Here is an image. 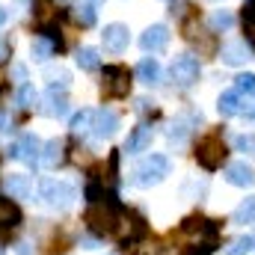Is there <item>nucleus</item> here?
<instances>
[{"label": "nucleus", "mask_w": 255, "mask_h": 255, "mask_svg": "<svg viewBox=\"0 0 255 255\" xmlns=\"http://www.w3.org/2000/svg\"><path fill=\"white\" fill-rule=\"evenodd\" d=\"M181 238L190 244L193 255H211L220 247V232H217V226H214L211 220H205V217H190V220H184Z\"/></svg>", "instance_id": "1"}, {"label": "nucleus", "mask_w": 255, "mask_h": 255, "mask_svg": "<svg viewBox=\"0 0 255 255\" xmlns=\"http://www.w3.org/2000/svg\"><path fill=\"white\" fill-rule=\"evenodd\" d=\"M169 175V160L163 154H148L133 166V184L136 187H154Z\"/></svg>", "instance_id": "2"}, {"label": "nucleus", "mask_w": 255, "mask_h": 255, "mask_svg": "<svg viewBox=\"0 0 255 255\" xmlns=\"http://www.w3.org/2000/svg\"><path fill=\"white\" fill-rule=\"evenodd\" d=\"M116 220H119V211L110 199H95L86 211V226L92 235H110L116 229Z\"/></svg>", "instance_id": "3"}, {"label": "nucleus", "mask_w": 255, "mask_h": 255, "mask_svg": "<svg viewBox=\"0 0 255 255\" xmlns=\"http://www.w3.org/2000/svg\"><path fill=\"white\" fill-rule=\"evenodd\" d=\"M196 160H199V166H205V169H220V166L226 163V142H223V136H220V133L202 136L199 145H196Z\"/></svg>", "instance_id": "4"}, {"label": "nucleus", "mask_w": 255, "mask_h": 255, "mask_svg": "<svg viewBox=\"0 0 255 255\" xmlns=\"http://www.w3.org/2000/svg\"><path fill=\"white\" fill-rule=\"evenodd\" d=\"M39 196H42V202H45L48 208L63 211V208L71 205V199H74V187L65 184V181H57V178H45V181L39 184Z\"/></svg>", "instance_id": "5"}, {"label": "nucleus", "mask_w": 255, "mask_h": 255, "mask_svg": "<svg viewBox=\"0 0 255 255\" xmlns=\"http://www.w3.org/2000/svg\"><path fill=\"white\" fill-rule=\"evenodd\" d=\"M169 74H172L175 86L190 89L193 83L199 80V74H202L199 57H193V54H181V57H175V60H172V68H169Z\"/></svg>", "instance_id": "6"}, {"label": "nucleus", "mask_w": 255, "mask_h": 255, "mask_svg": "<svg viewBox=\"0 0 255 255\" xmlns=\"http://www.w3.org/2000/svg\"><path fill=\"white\" fill-rule=\"evenodd\" d=\"M101 89H104L107 98H122V95H128V89H130V74H128V68H122V65H107V68H104V83H101Z\"/></svg>", "instance_id": "7"}, {"label": "nucleus", "mask_w": 255, "mask_h": 255, "mask_svg": "<svg viewBox=\"0 0 255 255\" xmlns=\"http://www.w3.org/2000/svg\"><path fill=\"white\" fill-rule=\"evenodd\" d=\"M116 235H119L122 241H139V238L145 235V223H142V217L133 214V211H122L119 220H116Z\"/></svg>", "instance_id": "8"}, {"label": "nucleus", "mask_w": 255, "mask_h": 255, "mask_svg": "<svg viewBox=\"0 0 255 255\" xmlns=\"http://www.w3.org/2000/svg\"><path fill=\"white\" fill-rule=\"evenodd\" d=\"M12 157H18V160H24V163H36V160L42 157V142H39V136H36V133H21L18 142H15V148H12Z\"/></svg>", "instance_id": "9"}, {"label": "nucleus", "mask_w": 255, "mask_h": 255, "mask_svg": "<svg viewBox=\"0 0 255 255\" xmlns=\"http://www.w3.org/2000/svg\"><path fill=\"white\" fill-rule=\"evenodd\" d=\"M101 39H104V48H107V51L122 54L128 48V42H130V33H128L125 24H107L104 33H101Z\"/></svg>", "instance_id": "10"}, {"label": "nucleus", "mask_w": 255, "mask_h": 255, "mask_svg": "<svg viewBox=\"0 0 255 255\" xmlns=\"http://www.w3.org/2000/svg\"><path fill=\"white\" fill-rule=\"evenodd\" d=\"M139 45H142V51L157 54V51H163V48L169 45V30H166L163 24H151V27L139 36Z\"/></svg>", "instance_id": "11"}, {"label": "nucleus", "mask_w": 255, "mask_h": 255, "mask_svg": "<svg viewBox=\"0 0 255 255\" xmlns=\"http://www.w3.org/2000/svg\"><path fill=\"white\" fill-rule=\"evenodd\" d=\"M151 136H154L151 125H148V122H139V125L128 133L125 151H128V154H139V151H145V148L151 145Z\"/></svg>", "instance_id": "12"}, {"label": "nucleus", "mask_w": 255, "mask_h": 255, "mask_svg": "<svg viewBox=\"0 0 255 255\" xmlns=\"http://www.w3.org/2000/svg\"><path fill=\"white\" fill-rule=\"evenodd\" d=\"M116 128H119V116L113 110H98L92 116V136H98V139H110L116 133Z\"/></svg>", "instance_id": "13"}, {"label": "nucleus", "mask_w": 255, "mask_h": 255, "mask_svg": "<svg viewBox=\"0 0 255 255\" xmlns=\"http://www.w3.org/2000/svg\"><path fill=\"white\" fill-rule=\"evenodd\" d=\"M250 54H253V48L247 45V39L226 42V45H223V51H220L223 63H229V65H244L247 60H250Z\"/></svg>", "instance_id": "14"}, {"label": "nucleus", "mask_w": 255, "mask_h": 255, "mask_svg": "<svg viewBox=\"0 0 255 255\" xmlns=\"http://www.w3.org/2000/svg\"><path fill=\"white\" fill-rule=\"evenodd\" d=\"M226 181L235 184V187H253V181H255L253 166H247V163H229L226 166Z\"/></svg>", "instance_id": "15"}, {"label": "nucleus", "mask_w": 255, "mask_h": 255, "mask_svg": "<svg viewBox=\"0 0 255 255\" xmlns=\"http://www.w3.org/2000/svg\"><path fill=\"white\" fill-rule=\"evenodd\" d=\"M42 113L51 116V119L65 116V113H68V101H65L63 92H57L54 86H48V95H45V107H42Z\"/></svg>", "instance_id": "16"}, {"label": "nucleus", "mask_w": 255, "mask_h": 255, "mask_svg": "<svg viewBox=\"0 0 255 255\" xmlns=\"http://www.w3.org/2000/svg\"><path fill=\"white\" fill-rule=\"evenodd\" d=\"M3 187L9 193V199H27L30 196V178L27 175H18V172H9L3 178Z\"/></svg>", "instance_id": "17"}, {"label": "nucleus", "mask_w": 255, "mask_h": 255, "mask_svg": "<svg viewBox=\"0 0 255 255\" xmlns=\"http://www.w3.org/2000/svg\"><path fill=\"white\" fill-rule=\"evenodd\" d=\"M104 0H80L77 6H74V21L80 24V27H92L95 24V18H98V6H101Z\"/></svg>", "instance_id": "18"}, {"label": "nucleus", "mask_w": 255, "mask_h": 255, "mask_svg": "<svg viewBox=\"0 0 255 255\" xmlns=\"http://www.w3.org/2000/svg\"><path fill=\"white\" fill-rule=\"evenodd\" d=\"M136 77L145 83V86H157L160 83V65L154 57H145V60H139L136 65Z\"/></svg>", "instance_id": "19"}, {"label": "nucleus", "mask_w": 255, "mask_h": 255, "mask_svg": "<svg viewBox=\"0 0 255 255\" xmlns=\"http://www.w3.org/2000/svg\"><path fill=\"white\" fill-rule=\"evenodd\" d=\"M232 223H238V226H250V223H255V196H247V199L235 208Z\"/></svg>", "instance_id": "20"}, {"label": "nucleus", "mask_w": 255, "mask_h": 255, "mask_svg": "<svg viewBox=\"0 0 255 255\" xmlns=\"http://www.w3.org/2000/svg\"><path fill=\"white\" fill-rule=\"evenodd\" d=\"M217 110H220L223 116H238V110H241V92H238V89L223 92L220 101H217Z\"/></svg>", "instance_id": "21"}, {"label": "nucleus", "mask_w": 255, "mask_h": 255, "mask_svg": "<svg viewBox=\"0 0 255 255\" xmlns=\"http://www.w3.org/2000/svg\"><path fill=\"white\" fill-rule=\"evenodd\" d=\"M54 48H57V42H54V39H45V36H39V39H33V45H30V54H33V60H36V63H45V60L54 54Z\"/></svg>", "instance_id": "22"}, {"label": "nucleus", "mask_w": 255, "mask_h": 255, "mask_svg": "<svg viewBox=\"0 0 255 255\" xmlns=\"http://www.w3.org/2000/svg\"><path fill=\"white\" fill-rule=\"evenodd\" d=\"M18 220H21V211L9 199H0V229H12L18 226Z\"/></svg>", "instance_id": "23"}, {"label": "nucleus", "mask_w": 255, "mask_h": 255, "mask_svg": "<svg viewBox=\"0 0 255 255\" xmlns=\"http://www.w3.org/2000/svg\"><path fill=\"white\" fill-rule=\"evenodd\" d=\"M63 148H65L63 139H51V142L42 148V163H45V166H57V163L63 160Z\"/></svg>", "instance_id": "24"}, {"label": "nucleus", "mask_w": 255, "mask_h": 255, "mask_svg": "<svg viewBox=\"0 0 255 255\" xmlns=\"http://www.w3.org/2000/svg\"><path fill=\"white\" fill-rule=\"evenodd\" d=\"M74 60H77V65H80L83 71H98V65H101V60H98V51H95V48H80Z\"/></svg>", "instance_id": "25"}, {"label": "nucleus", "mask_w": 255, "mask_h": 255, "mask_svg": "<svg viewBox=\"0 0 255 255\" xmlns=\"http://www.w3.org/2000/svg\"><path fill=\"white\" fill-rule=\"evenodd\" d=\"M92 116H95L92 110H80V113L71 119V130H74V133H86V130H92Z\"/></svg>", "instance_id": "26"}, {"label": "nucleus", "mask_w": 255, "mask_h": 255, "mask_svg": "<svg viewBox=\"0 0 255 255\" xmlns=\"http://www.w3.org/2000/svg\"><path fill=\"white\" fill-rule=\"evenodd\" d=\"M253 247H255V238H253V235H244V238L232 241V247L226 250V255H247Z\"/></svg>", "instance_id": "27"}, {"label": "nucleus", "mask_w": 255, "mask_h": 255, "mask_svg": "<svg viewBox=\"0 0 255 255\" xmlns=\"http://www.w3.org/2000/svg\"><path fill=\"white\" fill-rule=\"evenodd\" d=\"M232 24H235V15H232L229 9H217V12L211 15V27H214V30H229Z\"/></svg>", "instance_id": "28"}, {"label": "nucleus", "mask_w": 255, "mask_h": 255, "mask_svg": "<svg viewBox=\"0 0 255 255\" xmlns=\"http://www.w3.org/2000/svg\"><path fill=\"white\" fill-rule=\"evenodd\" d=\"M33 104H36V89H33L30 83H24V86L18 89V107H21V110H30Z\"/></svg>", "instance_id": "29"}, {"label": "nucleus", "mask_w": 255, "mask_h": 255, "mask_svg": "<svg viewBox=\"0 0 255 255\" xmlns=\"http://www.w3.org/2000/svg\"><path fill=\"white\" fill-rule=\"evenodd\" d=\"M45 74H48V80H51V86H57V83H60V89H65V86L71 83V74H68L65 68H48Z\"/></svg>", "instance_id": "30"}, {"label": "nucleus", "mask_w": 255, "mask_h": 255, "mask_svg": "<svg viewBox=\"0 0 255 255\" xmlns=\"http://www.w3.org/2000/svg\"><path fill=\"white\" fill-rule=\"evenodd\" d=\"M235 89H238V92H250V95H253V92H255V74H238V77H235Z\"/></svg>", "instance_id": "31"}, {"label": "nucleus", "mask_w": 255, "mask_h": 255, "mask_svg": "<svg viewBox=\"0 0 255 255\" xmlns=\"http://www.w3.org/2000/svg\"><path fill=\"white\" fill-rule=\"evenodd\" d=\"M235 148H238V151H244V154H253V157H255V136L241 133V136L235 139Z\"/></svg>", "instance_id": "32"}, {"label": "nucleus", "mask_w": 255, "mask_h": 255, "mask_svg": "<svg viewBox=\"0 0 255 255\" xmlns=\"http://www.w3.org/2000/svg\"><path fill=\"white\" fill-rule=\"evenodd\" d=\"M238 116H255V95H244L241 92V110H238Z\"/></svg>", "instance_id": "33"}, {"label": "nucleus", "mask_w": 255, "mask_h": 255, "mask_svg": "<svg viewBox=\"0 0 255 255\" xmlns=\"http://www.w3.org/2000/svg\"><path fill=\"white\" fill-rule=\"evenodd\" d=\"M184 133H187V125H184V122H178V125L169 128V139H175V142H181V139H184Z\"/></svg>", "instance_id": "34"}, {"label": "nucleus", "mask_w": 255, "mask_h": 255, "mask_svg": "<svg viewBox=\"0 0 255 255\" xmlns=\"http://www.w3.org/2000/svg\"><path fill=\"white\" fill-rule=\"evenodd\" d=\"M36 15H39V21H48V15H51V0H36Z\"/></svg>", "instance_id": "35"}, {"label": "nucleus", "mask_w": 255, "mask_h": 255, "mask_svg": "<svg viewBox=\"0 0 255 255\" xmlns=\"http://www.w3.org/2000/svg\"><path fill=\"white\" fill-rule=\"evenodd\" d=\"M12 77H15V83H21L24 86V80H27V68L18 63V65H12Z\"/></svg>", "instance_id": "36"}, {"label": "nucleus", "mask_w": 255, "mask_h": 255, "mask_svg": "<svg viewBox=\"0 0 255 255\" xmlns=\"http://www.w3.org/2000/svg\"><path fill=\"white\" fill-rule=\"evenodd\" d=\"M9 54H12V45H9V39H6V36H0V63H3V60H9Z\"/></svg>", "instance_id": "37"}, {"label": "nucleus", "mask_w": 255, "mask_h": 255, "mask_svg": "<svg viewBox=\"0 0 255 255\" xmlns=\"http://www.w3.org/2000/svg\"><path fill=\"white\" fill-rule=\"evenodd\" d=\"M6 130H12V119H9V113H0V133H6Z\"/></svg>", "instance_id": "38"}, {"label": "nucleus", "mask_w": 255, "mask_h": 255, "mask_svg": "<svg viewBox=\"0 0 255 255\" xmlns=\"http://www.w3.org/2000/svg\"><path fill=\"white\" fill-rule=\"evenodd\" d=\"M18 255H30V244H18V250H15Z\"/></svg>", "instance_id": "39"}, {"label": "nucleus", "mask_w": 255, "mask_h": 255, "mask_svg": "<svg viewBox=\"0 0 255 255\" xmlns=\"http://www.w3.org/2000/svg\"><path fill=\"white\" fill-rule=\"evenodd\" d=\"M6 15H9V12H6V9H3V6H0V24H3V21H6Z\"/></svg>", "instance_id": "40"}, {"label": "nucleus", "mask_w": 255, "mask_h": 255, "mask_svg": "<svg viewBox=\"0 0 255 255\" xmlns=\"http://www.w3.org/2000/svg\"><path fill=\"white\" fill-rule=\"evenodd\" d=\"M250 3H255V0H250Z\"/></svg>", "instance_id": "41"}, {"label": "nucleus", "mask_w": 255, "mask_h": 255, "mask_svg": "<svg viewBox=\"0 0 255 255\" xmlns=\"http://www.w3.org/2000/svg\"><path fill=\"white\" fill-rule=\"evenodd\" d=\"M0 255H3V253H0Z\"/></svg>", "instance_id": "42"}]
</instances>
